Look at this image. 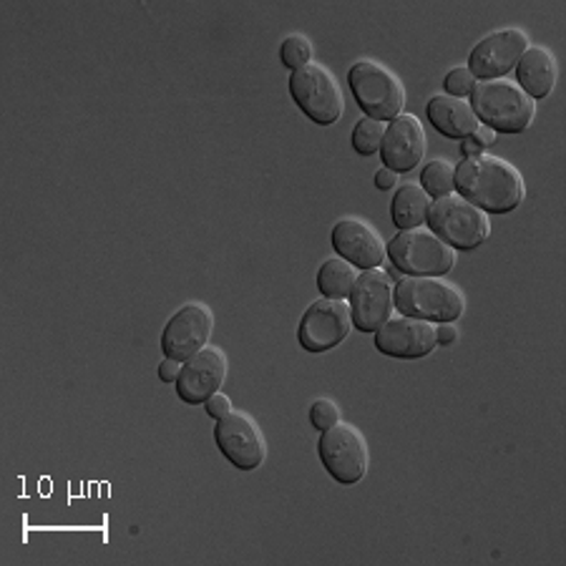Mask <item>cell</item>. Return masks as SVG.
<instances>
[{
	"label": "cell",
	"mask_w": 566,
	"mask_h": 566,
	"mask_svg": "<svg viewBox=\"0 0 566 566\" xmlns=\"http://www.w3.org/2000/svg\"><path fill=\"white\" fill-rule=\"evenodd\" d=\"M455 191L486 214H509L524 202L526 185L514 164L483 151L455 167Z\"/></svg>",
	"instance_id": "cell-1"
},
{
	"label": "cell",
	"mask_w": 566,
	"mask_h": 566,
	"mask_svg": "<svg viewBox=\"0 0 566 566\" xmlns=\"http://www.w3.org/2000/svg\"><path fill=\"white\" fill-rule=\"evenodd\" d=\"M469 104L479 122L496 134H522L534 124L536 102L509 78L476 81Z\"/></svg>",
	"instance_id": "cell-2"
},
{
	"label": "cell",
	"mask_w": 566,
	"mask_h": 566,
	"mask_svg": "<svg viewBox=\"0 0 566 566\" xmlns=\"http://www.w3.org/2000/svg\"><path fill=\"white\" fill-rule=\"evenodd\" d=\"M392 300L400 315L426 319V323H455L465 310L463 292L441 277H403L392 287Z\"/></svg>",
	"instance_id": "cell-3"
},
{
	"label": "cell",
	"mask_w": 566,
	"mask_h": 566,
	"mask_svg": "<svg viewBox=\"0 0 566 566\" xmlns=\"http://www.w3.org/2000/svg\"><path fill=\"white\" fill-rule=\"evenodd\" d=\"M426 224L453 250H476L491 237L489 214L461 195L433 199Z\"/></svg>",
	"instance_id": "cell-4"
},
{
	"label": "cell",
	"mask_w": 566,
	"mask_h": 566,
	"mask_svg": "<svg viewBox=\"0 0 566 566\" xmlns=\"http://www.w3.org/2000/svg\"><path fill=\"white\" fill-rule=\"evenodd\" d=\"M388 260L408 277H443L455 268V250L431 230H400L388 242Z\"/></svg>",
	"instance_id": "cell-5"
},
{
	"label": "cell",
	"mask_w": 566,
	"mask_h": 566,
	"mask_svg": "<svg viewBox=\"0 0 566 566\" xmlns=\"http://www.w3.org/2000/svg\"><path fill=\"white\" fill-rule=\"evenodd\" d=\"M348 84L355 96V102L368 118L376 122H392L400 116L406 106V86L390 69L378 61L363 59L353 63L348 73Z\"/></svg>",
	"instance_id": "cell-6"
},
{
	"label": "cell",
	"mask_w": 566,
	"mask_h": 566,
	"mask_svg": "<svg viewBox=\"0 0 566 566\" xmlns=\"http://www.w3.org/2000/svg\"><path fill=\"white\" fill-rule=\"evenodd\" d=\"M290 96L297 104L310 122L319 126L337 124L343 116V88L331 71L319 63H310V66L292 71L290 76Z\"/></svg>",
	"instance_id": "cell-7"
},
{
	"label": "cell",
	"mask_w": 566,
	"mask_h": 566,
	"mask_svg": "<svg viewBox=\"0 0 566 566\" xmlns=\"http://www.w3.org/2000/svg\"><path fill=\"white\" fill-rule=\"evenodd\" d=\"M319 461H323L325 471L343 483V486H355V483L365 479L370 465V451L365 443V436L350 423H335L319 436L317 443Z\"/></svg>",
	"instance_id": "cell-8"
},
{
	"label": "cell",
	"mask_w": 566,
	"mask_h": 566,
	"mask_svg": "<svg viewBox=\"0 0 566 566\" xmlns=\"http://www.w3.org/2000/svg\"><path fill=\"white\" fill-rule=\"evenodd\" d=\"M353 331L350 305L345 300L319 297L305 310L297 327V340L307 353H327L345 343Z\"/></svg>",
	"instance_id": "cell-9"
},
{
	"label": "cell",
	"mask_w": 566,
	"mask_h": 566,
	"mask_svg": "<svg viewBox=\"0 0 566 566\" xmlns=\"http://www.w3.org/2000/svg\"><path fill=\"white\" fill-rule=\"evenodd\" d=\"M214 441L224 459L240 471L260 469L268 459V443H264L260 426L242 410H232V413L219 418L214 426Z\"/></svg>",
	"instance_id": "cell-10"
},
{
	"label": "cell",
	"mask_w": 566,
	"mask_h": 566,
	"mask_svg": "<svg viewBox=\"0 0 566 566\" xmlns=\"http://www.w3.org/2000/svg\"><path fill=\"white\" fill-rule=\"evenodd\" d=\"M214 333V315L205 303H187L179 307L161 333L164 358L187 363L191 355L205 350Z\"/></svg>",
	"instance_id": "cell-11"
},
{
	"label": "cell",
	"mask_w": 566,
	"mask_h": 566,
	"mask_svg": "<svg viewBox=\"0 0 566 566\" xmlns=\"http://www.w3.org/2000/svg\"><path fill=\"white\" fill-rule=\"evenodd\" d=\"M353 327L360 333H378L392 317L396 300H392V282L388 272L378 268L363 270L350 292Z\"/></svg>",
	"instance_id": "cell-12"
},
{
	"label": "cell",
	"mask_w": 566,
	"mask_h": 566,
	"mask_svg": "<svg viewBox=\"0 0 566 566\" xmlns=\"http://www.w3.org/2000/svg\"><path fill=\"white\" fill-rule=\"evenodd\" d=\"M528 45V33L522 29H501L489 33L473 45L469 56V71L476 76V81H494L506 78L516 63L522 61Z\"/></svg>",
	"instance_id": "cell-13"
},
{
	"label": "cell",
	"mask_w": 566,
	"mask_h": 566,
	"mask_svg": "<svg viewBox=\"0 0 566 566\" xmlns=\"http://www.w3.org/2000/svg\"><path fill=\"white\" fill-rule=\"evenodd\" d=\"M376 348L396 360H421L438 348L436 327L408 315L390 317L376 333Z\"/></svg>",
	"instance_id": "cell-14"
},
{
	"label": "cell",
	"mask_w": 566,
	"mask_h": 566,
	"mask_svg": "<svg viewBox=\"0 0 566 566\" xmlns=\"http://www.w3.org/2000/svg\"><path fill=\"white\" fill-rule=\"evenodd\" d=\"M227 380V355L222 348L207 345L205 350L181 365V373L177 378V396L185 400L187 406H202L209 396L224 386Z\"/></svg>",
	"instance_id": "cell-15"
},
{
	"label": "cell",
	"mask_w": 566,
	"mask_h": 566,
	"mask_svg": "<svg viewBox=\"0 0 566 566\" xmlns=\"http://www.w3.org/2000/svg\"><path fill=\"white\" fill-rule=\"evenodd\" d=\"M428 149L426 129L413 114H400L386 126V136L380 144V159L386 169L403 175L413 171L423 161Z\"/></svg>",
	"instance_id": "cell-16"
},
{
	"label": "cell",
	"mask_w": 566,
	"mask_h": 566,
	"mask_svg": "<svg viewBox=\"0 0 566 566\" xmlns=\"http://www.w3.org/2000/svg\"><path fill=\"white\" fill-rule=\"evenodd\" d=\"M331 242L337 258L350 262L358 270L378 268L388 254L386 242H382L378 230H373L368 222H363L358 217H345L340 222H335Z\"/></svg>",
	"instance_id": "cell-17"
},
{
	"label": "cell",
	"mask_w": 566,
	"mask_h": 566,
	"mask_svg": "<svg viewBox=\"0 0 566 566\" xmlns=\"http://www.w3.org/2000/svg\"><path fill=\"white\" fill-rule=\"evenodd\" d=\"M428 122L433 124L438 134L449 139H471L481 126L476 112L465 98H455L449 94H438L428 102Z\"/></svg>",
	"instance_id": "cell-18"
},
{
	"label": "cell",
	"mask_w": 566,
	"mask_h": 566,
	"mask_svg": "<svg viewBox=\"0 0 566 566\" xmlns=\"http://www.w3.org/2000/svg\"><path fill=\"white\" fill-rule=\"evenodd\" d=\"M556 81H559V63L554 53L544 45H528L522 61L516 63V84L538 102L552 96Z\"/></svg>",
	"instance_id": "cell-19"
},
{
	"label": "cell",
	"mask_w": 566,
	"mask_h": 566,
	"mask_svg": "<svg viewBox=\"0 0 566 566\" xmlns=\"http://www.w3.org/2000/svg\"><path fill=\"white\" fill-rule=\"evenodd\" d=\"M433 199L426 195L421 185H403L390 202V217L398 230H418V227L428 222V212H431Z\"/></svg>",
	"instance_id": "cell-20"
},
{
	"label": "cell",
	"mask_w": 566,
	"mask_h": 566,
	"mask_svg": "<svg viewBox=\"0 0 566 566\" xmlns=\"http://www.w3.org/2000/svg\"><path fill=\"white\" fill-rule=\"evenodd\" d=\"M355 280H358V268H353L343 258L325 260L317 270V290L331 300H348Z\"/></svg>",
	"instance_id": "cell-21"
},
{
	"label": "cell",
	"mask_w": 566,
	"mask_h": 566,
	"mask_svg": "<svg viewBox=\"0 0 566 566\" xmlns=\"http://www.w3.org/2000/svg\"><path fill=\"white\" fill-rule=\"evenodd\" d=\"M421 187L431 199L455 195V167L446 159H433L421 171Z\"/></svg>",
	"instance_id": "cell-22"
},
{
	"label": "cell",
	"mask_w": 566,
	"mask_h": 566,
	"mask_svg": "<svg viewBox=\"0 0 566 566\" xmlns=\"http://www.w3.org/2000/svg\"><path fill=\"white\" fill-rule=\"evenodd\" d=\"M382 136H386V124L376 122V118L363 116L353 129V149L360 154V157H373V154H380Z\"/></svg>",
	"instance_id": "cell-23"
},
{
	"label": "cell",
	"mask_w": 566,
	"mask_h": 566,
	"mask_svg": "<svg viewBox=\"0 0 566 566\" xmlns=\"http://www.w3.org/2000/svg\"><path fill=\"white\" fill-rule=\"evenodd\" d=\"M280 61L282 66L290 71H300L313 63V43H310L307 35L292 33L280 45Z\"/></svg>",
	"instance_id": "cell-24"
},
{
	"label": "cell",
	"mask_w": 566,
	"mask_h": 566,
	"mask_svg": "<svg viewBox=\"0 0 566 566\" xmlns=\"http://www.w3.org/2000/svg\"><path fill=\"white\" fill-rule=\"evenodd\" d=\"M310 423H313L315 431H327L335 423H340V408H337L335 400L331 398H317L313 406H310Z\"/></svg>",
	"instance_id": "cell-25"
},
{
	"label": "cell",
	"mask_w": 566,
	"mask_h": 566,
	"mask_svg": "<svg viewBox=\"0 0 566 566\" xmlns=\"http://www.w3.org/2000/svg\"><path fill=\"white\" fill-rule=\"evenodd\" d=\"M443 86H446V94H449V96L465 98V96H471L473 86H476V76H473V73L469 71V66H459V69L446 73Z\"/></svg>",
	"instance_id": "cell-26"
},
{
	"label": "cell",
	"mask_w": 566,
	"mask_h": 566,
	"mask_svg": "<svg viewBox=\"0 0 566 566\" xmlns=\"http://www.w3.org/2000/svg\"><path fill=\"white\" fill-rule=\"evenodd\" d=\"M205 408H207V413L214 418V421H219V418H224L227 413H232V400L224 396V392H214V396H209L207 400H205Z\"/></svg>",
	"instance_id": "cell-27"
},
{
	"label": "cell",
	"mask_w": 566,
	"mask_h": 566,
	"mask_svg": "<svg viewBox=\"0 0 566 566\" xmlns=\"http://www.w3.org/2000/svg\"><path fill=\"white\" fill-rule=\"evenodd\" d=\"M179 373H181V363H179V360H175V358H164V360H161V365H159V378H161L164 382H177Z\"/></svg>",
	"instance_id": "cell-28"
},
{
	"label": "cell",
	"mask_w": 566,
	"mask_h": 566,
	"mask_svg": "<svg viewBox=\"0 0 566 566\" xmlns=\"http://www.w3.org/2000/svg\"><path fill=\"white\" fill-rule=\"evenodd\" d=\"M459 340V331H455L453 323H443L436 327V343L438 345H453Z\"/></svg>",
	"instance_id": "cell-29"
},
{
	"label": "cell",
	"mask_w": 566,
	"mask_h": 566,
	"mask_svg": "<svg viewBox=\"0 0 566 566\" xmlns=\"http://www.w3.org/2000/svg\"><path fill=\"white\" fill-rule=\"evenodd\" d=\"M471 139L476 142V144L481 146V149H486V146H491V144L496 142V132H494V129H489V126H483V124H481L479 129H476V134L471 136Z\"/></svg>",
	"instance_id": "cell-30"
},
{
	"label": "cell",
	"mask_w": 566,
	"mask_h": 566,
	"mask_svg": "<svg viewBox=\"0 0 566 566\" xmlns=\"http://www.w3.org/2000/svg\"><path fill=\"white\" fill-rule=\"evenodd\" d=\"M392 185H398V175L396 171H390V169H378V175H376V187L380 189V191H386V189H390Z\"/></svg>",
	"instance_id": "cell-31"
},
{
	"label": "cell",
	"mask_w": 566,
	"mask_h": 566,
	"mask_svg": "<svg viewBox=\"0 0 566 566\" xmlns=\"http://www.w3.org/2000/svg\"><path fill=\"white\" fill-rule=\"evenodd\" d=\"M461 154H463V159H465V157H479V154H483V149H481V146H479L476 142H473V139H463Z\"/></svg>",
	"instance_id": "cell-32"
}]
</instances>
